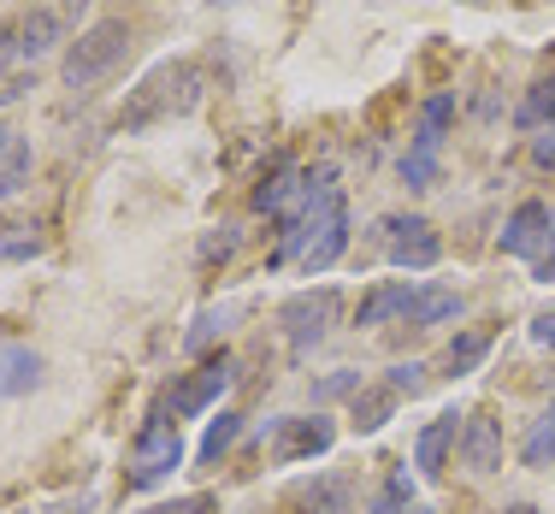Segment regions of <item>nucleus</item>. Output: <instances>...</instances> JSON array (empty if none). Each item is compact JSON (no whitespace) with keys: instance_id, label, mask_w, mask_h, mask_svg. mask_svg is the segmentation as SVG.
<instances>
[{"instance_id":"f257e3e1","label":"nucleus","mask_w":555,"mask_h":514,"mask_svg":"<svg viewBox=\"0 0 555 514\" xmlns=\"http://www.w3.org/2000/svg\"><path fill=\"white\" fill-rule=\"evenodd\" d=\"M202 89H207V77L195 60H166L125 95V107H118L113 125L125 130V137H142V130H154V125H171V118L195 113L202 107Z\"/></svg>"},{"instance_id":"f03ea898","label":"nucleus","mask_w":555,"mask_h":514,"mask_svg":"<svg viewBox=\"0 0 555 514\" xmlns=\"http://www.w3.org/2000/svg\"><path fill=\"white\" fill-rule=\"evenodd\" d=\"M343 248H349V202H343V190L313 195V207L296 219V226H284V248H278V260H296L301 272H332L343 260Z\"/></svg>"},{"instance_id":"7ed1b4c3","label":"nucleus","mask_w":555,"mask_h":514,"mask_svg":"<svg viewBox=\"0 0 555 514\" xmlns=\"http://www.w3.org/2000/svg\"><path fill=\"white\" fill-rule=\"evenodd\" d=\"M125 54H130V24H125V18H95L72 48H65V65H60L65 89H89V83H101V77H107Z\"/></svg>"},{"instance_id":"20e7f679","label":"nucleus","mask_w":555,"mask_h":514,"mask_svg":"<svg viewBox=\"0 0 555 514\" xmlns=\"http://www.w3.org/2000/svg\"><path fill=\"white\" fill-rule=\"evenodd\" d=\"M337 313H343V296H337L332 284H320V290H301V296H289L284 308H278V325H284V337H289V355H308V349H320V343L332 337Z\"/></svg>"},{"instance_id":"39448f33","label":"nucleus","mask_w":555,"mask_h":514,"mask_svg":"<svg viewBox=\"0 0 555 514\" xmlns=\"http://www.w3.org/2000/svg\"><path fill=\"white\" fill-rule=\"evenodd\" d=\"M183 467V438H178V420H149L130 444V485L149 491V485L171 479Z\"/></svg>"},{"instance_id":"423d86ee","label":"nucleus","mask_w":555,"mask_h":514,"mask_svg":"<svg viewBox=\"0 0 555 514\" xmlns=\"http://www.w3.org/2000/svg\"><path fill=\"white\" fill-rule=\"evenodd\" d=\"M385 248H390V260L396 267H414V272H426V267H438V255H443V236L431 219H420V214H390L385 226Z\"/></svg>"},{"instance_id":"0eeeda50","label":"nucleus","mask_w":555,"mask_h":514,"mask_svg":"<svg viewBox=\"0 0 555 514\" xmlns=\"http://www.w3.org/2000/svg\"><path fill=\"white\" fill-rule=\"evenodd\" d=\"M550 248H555V214L544 202H520L508 214V226H502V255H520V260L538 255L544 260Z\"/></svg>"},{"instance_id":"6e6552de","label":"nucleus","mask_w":555,"mask_h":514,"mask_svg":"<svg viewBox=\"0 0 555 514\" xmlns=\"http://www.w3.org/2000/svg\"><path fill=\"white\" fill-rule=\"evenodd\" d=\"M461 467L479 473V479L502 467V420L496 414H467L461 420Z\"/></svg>"},{"instance_id":"1a4fd4ad","label":"nucleus","mask_w":555,"mask_h":514,"mask_svg":"<svg viewBox=\"0 0 555 514\" xmlns=\"http://www.w3.org/2000/svg\"><path fill=\"white\" fill-rule=\"evenodd\" d=\"M224 385H231V355H219V361L195 367V373L183 378L178 390H171V414H207V408L224 397Z\"/></svg>"},{"instance_id":"9d476101","label":"nucleus","mask_w":555,"mask_h":514,"mask_svg":"<svg viewBox=\"0 0 555 514\" xmlns=\"http://www.w3.org/2000/svg\"><path fill=\"white\" fill-rule=\"evenodd\" d=\"M332 444H337V426H332L325 414H313V420H284V426H278L272 455H278V461H308V455H332Z\"/></svg>"},{"instance_id":"9b49d317","label":"nucleus","mask_w":555,"mask_h":514,"mask_svg":"<svg viewBox=\"0 0 555 514\" xmlns=\"http://www.w3.org/2000/svg\"><path fill=\"white\" fill-rule=\"evenodd\" d=\"M354 509V485L343 473H320L313 485L296 491V514H349Z\"/></svg>"},{"instance_id":"f8f14e48","label":"nucleus","mask_w":555,"mask_h":514,"mask_svg":"<svg viewBox=\"0 0 555 514\" xmlns=\"http://www.w3.org/2000/svg\"><path fill=\"white\" fill-rule=\"evenodd\" d=\"M455 408H449V414H438L431 420L426 432H420V444H414V467L426 473V479H438L443 473V455H449V444H461V426H455Z\"/></svg>"},{"instance_id":"ddd939ff","label":"nucleus","mask_w":555,"mask_h":514,"mask_svg":"<svg viewBox=\"0 0 555 514\" xmlns=\"http://www.w3.org/2000/svg\"><path fill=\"white\" fill-rule=\"evenodd\" d=\"M455 313H461V296L449 284H420L414 296H408L402 325H443V320H455Z\"/></svg>"},{"instance_id":"4468645a","label":"nucleus","mask_w":555,"mask_h":514,"mask_svg":"<svg viewBox=\"0 0 555 514\" xmlns=\"http://www.w3.org/2000/svg\"><path fill=\"white\" fill-rule=\"evenodd\" d=\"M42 385V355L36 349H0V397H24Z\"/></svg>"},{"instance_id":"2eb2a0df","label":"nucleus","mask_w":555,"mask_h":514,"mask_svg":"<svg viewBox=\"0 0 555 514\" xmlns=\"http://www.w3.org/2000/svg\"><path fill=\"white\" fill-rule=\"evenodd\" d=\"M396 402H402V397H396L390 385H361V390H354V408H349L354 432H378L396 414Z\"/></svg>"},{"instance_id":"dca6fc26","label":"nucleus","mask_w":555,"mask_h":514,"mask_svg":"<svg viewBox=\"0 0 555 514\" xmlns=\"http://www.w3.org/2000/svg\"><path fill=\"white\" fill-rule=\"evenodd\" d=\"M491 355V332H461L455 343L443 349V378H467V373H479V361Z\"/></svg>"},{"instance_id":"f3484780","label":"nucleus","mask_w":555,"mask_h":514,"mask_svg":"<svg viewBox=\"0 0 555 514\" xmlns=\"http://www.w3.org/2000/svg\"><path fill=\"white\" fill-rule=\"evenodd\" d=\"M449 118H455V95H431L426 107H420V130H414V149H420V154H438V149H443Z\"/></svg>"},{"instance_id":"a211bd4d","label":"nucleus","mask_w":555,"mask_h":514,"mask_svg":"<svg viewBox=\"0 0 555 514\" xmlns=\"http://www.w3.org/2000/svg\"><path fill=\"white\" fill-rule=\"evenodd\" d=\"M54 42H60V18H54V12H30V18L18 24V42H12V48H18V60L36 65Z\"/></svg>"},{"instance_id":"6ab92c4d","label":"nucleus","mask_w":555,"mask_h":514,"mask_svg":"<svg viewBox=\"0 0 555 514\" xmlns=\"http://www.w3.org/2000/svg\"><path fill=\"white\" fill-rule=\"evenodd\" d=\"M514 125H520V130H544V125H555V77H538V83L526 89V101H520V113H514Z\"/></svg>"},{"instance_id":"aec40b11","label":"nucleus","mask_w":555,"mask_h":514,"mask_svg":"<svg viewBox=\"0 0 555 514\" xmlns=\"http://www.w3.org/2000/svg\"><path fill=\"white\" fill-rule=\"evenodd\" d=\"M520 461L526 467H550L555 461V402L532 420V432H526V444H520Z\"/></svg>"},{"instance_id":"412c9836","label":"nucleus","mask_w":555,"mask_h":514,"mask_svg":"<svg viewBox=\"0 0 555 514\" xmlns=\"http://www.w3.org/2000/svg\"><path fill=\"white\" fill-rule=\"evenodd\" d=\"M408 296H414L408 284H378L373 296L361 301V325H385V320H396V313H408Z\"/></svg>"},{"instance_id":"4be33fe9","label":"nucleus","mask_w":555,"mask_h":514,"mask_svg":"<svg viewBox=\"0 0 555 514\" xmlns=\"http://www.w3.org/2000/svg\"><path fill=\"white\" fill-rule=\"evenodd\" d=\"M30 183V142L24 137H12V149L0 154V202H12V195Z\"/></svg>"},{"instance_id":"5701e85b","label":"nucleus","mask_w":555,"mask_h":514,"mask_svg":"<svg viewBox=\"0 0 555 514\" xmlns=\"http://www.w3.org/2000/svg\"><path fill=\"white\" fill-rule=\"evenodd\" d=\"M236 243H243V231H236V226H214V231L202 236V248H195V260H202V267H214V260H231Z\"/></svg>"},{"instance_id":"b1692460","label":"nucleus","mask_w":555,"mask_h":514,"mask_svg":"<svg viewBox=\"0 0 555 514\" xmlns=\"http://www.w3.org/2000/svg\"><path fill=\"white\" fill-rule=\"evenodd\" d=\"M385 385L396 390V397H420V390L431 385V367H426V361H396Z\"/></svg>"},{"instance_id":"393cba45","label":"nucleus","mask_w":555,"mask_h":514,"mask_svg":"<svg viewBox=\"0 0 555 514\" xmlns=\"http://www.w3.org/2000/svg\"><path fill=\"white\" fill-rule=\"evenodd\" d=\"M236 438H243V420H236V414H219L214 426H207V438H202V461H219Z\"/></svg>"},{"instance_id":"a878e982","label":"nucleus","mask_w":555,"mask_h":514,"mask_svg":"<svg viewBox=\"0 0 555 514\" xmlns=\"http://www.w3.org/2000/svg\"><path fill=\"white\" fill-rule=\"evenodd\" d=\"M7 236H0V260H36L42 255V236H36L30 226H0Z\"/></svg>"},{"instance_id":"bb28decb","label":"nucleus","mask_w":555,"mask_h":514,"mask_svg":"<svg viewBox=\"0 0 555 514\" xmlns=\"http://www.w3.org/2000/svg\"><path fill=\"white\" fill-rule=\"evenodd\" d=\"M402 183H408V190H431V183H438V154L408 149L402 154Z\"/></svg>"},{"instance_id":"cd10ccee","label":"nucleus","mask_w":555,"mask_h":514,"mask_svg":"<svg viewBox=\"0 0 555 514\" xmlns=\"http://www.w3.org/2000/svg\"><path fill=\"white\" fill-rule=\"evenodd\" d=\"M354 390H361V373H349V367H343V373H332V378H320V385H313V402L354 397Z\"/></svg>"},{"instance_id":"c85d7f7f","label":"nucleus","mask_w":555,"mask_h":514,"mask_svg":"<svg viewBox=\"0 0 555 514\" xmlns=\"http://www.w3.org/2000/svg\"><path fill=\"white\" fill-rule=\"evenodd\" d=\"M224 320H236V308H219V313H202V320H195V332H190V349H202V343H214V332Z\"/></svg>"},{"instance_id":"c756f323","label":"nucleus","mask_w":555,"mask_h":514,"mask_svg":"<svg viewBox=\"0 0 555 514\" xmlns=\"http://www.w3.org/2000/svg\"><path fill=\"white\" fill-rule=\"evenodd\" d=\"M24 89H36V72H7V77H0V107H12Z\"/></svg>"},{"instance_id":"7c9ffc66","label":"nucleus","mask_w":555,"mask_h":514,"mask_svg":"<svg viewBox=\"0 0 555 514\" xmlns=\"http://www.w3.org/2000/svg\"><path fill=\"white\" fill-rule=\"evenodd\" d=\"M207 509H214V497H178V503H160L149 514H207Z\"/></svg>"},{"instance_id":"2f4dec72","label":"nucleus","mask_w":555,"mask_h":514,"mask_svg":"<svg viewBox=\"0 0 555 514\" xmlns=\"http://www.w3.org/2000/svg\"><path fill=\"white\" fill-rule=\"evenodd\" d=\"M532 343H538V349H555V308L532 320Z\"/></svg>"},{"instance_id":"473e14b6","label":"nucleus","mask_w":555,"mask_h":514,"mask_svg":"<svg viewBox=\"0 0 555 514\" xmlns=\"http://www.w3.org/2000/svg\"><path fill=\"white\" fill-rule=\"evenodd\" d=\"M532 279H538V284H555V248H550L544 260H538V272H532Z\"/></svg>"},{"instance_id":"72a5a7b5","label":"nucleus","mask_w":555,"mask_h":514,"mask_svg":"<svg viewBox=\"0 0 555 514\" xmlns=\"http://www.w3.org/2000/svg\"><path fill=\"white\" fill-rule=\"evenodd\" d=\"M508 514H538V509H532V503H514V509H508Z\"/></svg>"},{"instance_id":"f704fd0d","label":"nucleus","mask_w":555,"mask_h":514,"mask_svg":"<svg viewBox=\"0 0 555 514\" xmlns=\"http://www.w3.org/2000/svg\"><path fill=\"white\" fill-rule=\"evenodd\" d=\"M214 7H219V0H214Z\"/></svg>"}]
</instances>
